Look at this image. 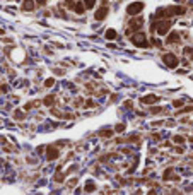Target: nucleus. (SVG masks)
I'll return each mask as SVG.
<instances>
[{"mask_svg":"<svg viewBox=\"0 0 193 195\" xmlns=\"http://www.w3.org/2000/svg\"><path fill=\"white\" fill-rule=\"evenodd\" d=\"M149 195H156V192H151V193H149Z\"/></svg>","mask_w":193,"mask_h":195,"instance_id":"393cba45","label":"nucleus"},{"mask_svg":"<svg viewBox=\"0 0 193 195\" xmlns=\"http://www.w3.org/2000/svg\"><path fill=\"white\" fill-rule=\"evenodd\" d=\"M106 38H108V39H115V38H116V31H115V29H108V31H106Z\"/></svg>","mask_w":193,"mask_h":195,"instance_id":"4468645a","label":"nucleus"},{"mask_svg":"<svg viewBox=\"0 0 193 195\" xmlns=\"http://www.w3.org/2000/svg\"><path fill=\"white\" fill-rule=\"evenodd\" d=\"M99 135L101 137H111V135H113V130H101Z\"/></svg>","mask_w":193,"mask_h":195,"instance_id":"2eb2a0df","label":"nucleus"},{"mask_svg":"<svg viewBox=\"0 0 193 195\" xmlns=\"http://www.w3.org/2000/svg\"><path fill=\"white\" fill-rule=\"evenodd\" d=\"M173 105H174V106H181V105H183V101H174Z\"/></svg>","mask_w":193,"mask_h":195,"instance_id":"5701e85b","label":"nucleus"},{"mask_svg":"<svg viewBox=\"0 0 193 195\" xmlns=\"http://www.w3.org/2000/svg\"><path fill=\"white\" fill-rule=\"evenodd\" d=\"M22 9H24V11H34V2H33V0H24Z\"/></svg>","mask_w":193,"mask_h":195,"instance_id":"9d476101","label":"nucleus"},{"mask_svg":"<svg viewBox=\"0 0 193 195\" xmlns=\"http://www.w3.org/2000/svg\"><path fill=\"white\" fill-rule=\"evenodd\" d=\"M173 26V22L171 21H159V22H156L154 26H152V29H156L161 36H164L167 31H169V27Z\"/></svg>","mask_w":193,"mask_h":195,"instance_id":"f03ea898","label":"nucleus"},{"mask_svg":"<svg viewBox=\"0 0 193 195\" xmlns=\"http://www.w3.org/2000/svg\"><path fill=\"white\" fill-rule=\"evenodd\" d=\"M108 16V7H101V9H98V11H96V19H98V21H103V19H104V17Z\"/></svg>","mask_w":193,"mask_h":195,"instance_id":"423d86ee","label":"nucleus"},{"mask_svg":"<svg viewBox=\"0 0 193 195\" xmlns=\"http://www.w3.org/2000/svg\"><path fill=\"white\" fill-rule=\"evenodd\" d=\"M174 41H179V34L178 33H171L169 38H167V43H174Z\"/></svg>","mask_w":193,"mask_h":195,"instance_id":"f8f14e48","label":"nucleus"},{"mask_svg":"<svg viewBox=\"0 0 193 195\" xmlns=\"http://www.w3.org/2000/svg\"><path fill=\"white\" fill-rule=\"evenodd\" d=\"M142 9H144V4H142V2H133V4H130V5L126 7V12H128L130 16H135V14L142 12Z\"/></svg>","mask_w":193,"mask_h":195,"instance_id":"39448f33","label":"nucleus"},{"mask_svg":"<svg viewBox=\"0 0 193 195\" xmlns=\"http://www.w3.org/2000/svg\"><path fill=\"white\" fill-rule=\"evenodd\" d=\"M46 158L50 159V161H53V159H57L58 158V149H55L53 147V146H50V147H48V151H46Z\"/></svg>","mask_w":193,"mask_h":195,"instance_id":"6e6552de","label":"nucleus"},{"mask_svg":"<svg viewBox=\"0 0 193 195\" xmlns=\"http://www.w3.org/2000/svg\"><path fill=\"white\" fill-rule=\"evenodd\" d=\"M94 2H96V0H86L84 4H86V7H87V9H91V7H94Z\"/></svg>","mask_w":193,"mask_h":195,"instance_id":"dca6fc26","label":"nucleus"},{"mask_svg":"<svg viewBox=\"0 0 193 195\" xmlns=\"http://www.w3.org/2000/svg\"><path fill=\"white\" fill-rule=\"evenodd\" d=\"M53 103H55V98H53V96H48V98L43 99V105H46V106H51Z\"/></svg>","mask_w":193,"mask_h":195,"instance_id":"ddd939ff","label":"nucleus"},{"mask_svg":"<svg viewBox=\"0 0 193 195\" xmlns=\"http://www.w3.org/2000/svg\"><path fill=\"white\" fill-rule=\"evenodd\" d=\"M174 142L181 144V142H185V139H183V137H179V135H176V137H174Z\"/></svg>","mask_w":193,"mask_h":195,"instance_id":"412c9836","label":"nucleus"},{"mask_svg":"<svg viewBox=\"0 0 193 195\" xmlns=\"http://www.w3.org/2000/svg\"><path fill=\"white\" fill-rule=\"evenodd\" d=\"M181 14H185V7H167V9H159L156 12V17H171Z\"/></svg>","mask_w":193,"mask_h":195,"instance_id":"f257e3e1","label":"nucleus"},{"mask_svg":"<svg viewBox=\"0 0 193 195\" xmlns=\"http://www.w3.org/2000/svg\"><path fill=\"white\" fill-rule=\"evenodd\" d=\"M123 130H125V125L123 123H118L116 125V132H123Z\"/></svg>","mask_w":193,"mask_h":195,"instance_id":"6ab92c4d","label":"nucleus"},{"mask_svg":"<svg viewBox=\"0 0 193 195\" xmlns=\"http://www.w3.org/2000/svg\"><path fill=\"white\" fill-rule=\"evenodd\" d=\"M86 190H87V192H92V190H94V183H91V181H89V183L86 185Z\"/></svg>","mask_w":193,"mask_h":195,"instance_id":"aec40b11","label":"nucleus"},{"mask_svg":"<svg viewBox=\"0 0 193 195\" xmlns=\"http://www.w3.org/2000/svg\"><path fill=\"white\" fill-rule=\"evenodd\" d=\"M38 4H39V5H43V4H45V2H46V0H36Z\"/></svg>","mask_w":193,"mask_h":195,"instance_id":"b1692460","label":"nucleus"},{"mask_svg":"<svg viewBox=\"0 0 193 195\" xmlns=\"http://www.w3.org/2000/svg\"><path fill=\"white\" fill-rule=\"evenodd\" d=\"M53 84H55V79H46V82H45V86H46V87H51Z\"/></svg>","mask_w":193,"mask_h":195,"instance_id":"a211bd4d","label":"nucleus"},{"mask_svg":"<svg viewBox=\"0 0 193 195\" xmlns=\"http://www.w3.org/2000/svg\"><path fill=\"white\" fill-rule=\"evenodd\" d=\"M70 7H72L73 11L77 12V14H82V12L86 11V9H84V4H82V2H75V4H70Z\"/></svg>","mask_w":193,"mask_h":195,"instance_id":"1a4fd4ad","label":"nucleus"},{"mask_svg":"<svg viewBox=\"0 0 193 195\" xmlns=\"http://www.w3.org/2000/svg\"><path fill=\"white\" fill-rule=\"evenodd\" d=\"M162 60H164V63H166L167 67H171V69L178 67V63H179V60L176 58V55H173V53H166V55L162 57Z\"/></svg>","mask_w":193,"mask_h":195,"instance_id":"20e7f679","label":"nucleus"},{"mask_svg":"<svg viewBox=\"0 0 193 195\" xmlns=\"http://www.w3.org/2000/svg\"><path fill=\"white\" fill-rule=\"evenodd\" d=\"M132 41H133V45H137V46H140V48H147V46H149V43H147L145 36H144L142 33L133 34V36H132Z\"/></svg>","mask_w":193,"mask_h":195,"instance_id":"7ed1b4c3","label":"nucleus"},{"mask_svg":"<svg viewBox=\"0 0 193 195\" xmlns=\"http://www.w3.org/2000/svg\"><path fill=\"white\" fill-rule=\"evenodd\" d=\"M185 53H186V55H190V58L193 60V48H185Z\"/></svg>","mask_w":193,"mask_h":195,"instance_id":"f3484780","label":"nucleus"},{"mask_svg":"<svg viewBox=\"0 0 193 195\" xmlns=\"http://www.w3.org/2000/svg\"><path fill=\"white\" fill-rule=\"evenodd\" d=\"M17 115H14L16 116V118H19V120H22V118H24V115H22V111H16Z\"/></svg>","mask_w":193,"mask_h":195,"instance_id":"4be33fe9","label":"nucleus"},{"mask_svg":"<svg viewBox=\"0 0 193 195\" xmlns=\"http://www.w3.org/2000/svg\"><path fill=\"white\" fill-rule=\"evenodd\" d=\"M157 101H159V98H157L156 94H147V96L142 98V103H145V105H154Z\"/></svg>","mask_w":193,"mask_h":195,"instance_id":"0eeeda50","label":"nucleus"},{"mask_svg":"<svg viewBox=\"0 0 193 195\" xmlns=\"http://www.w3.org/2000/svg\"><path fill=\"white\" fill-rule=\"evenodd\" d=\"M142 22L144 21H142L140 17H139V19H133V21L130 22V29H139V27L142 26Z\"/></svg>","mask_w":193,"mask_h":195,"instance_id":"9b49d317","label":"nucleus"}]
</instances>
